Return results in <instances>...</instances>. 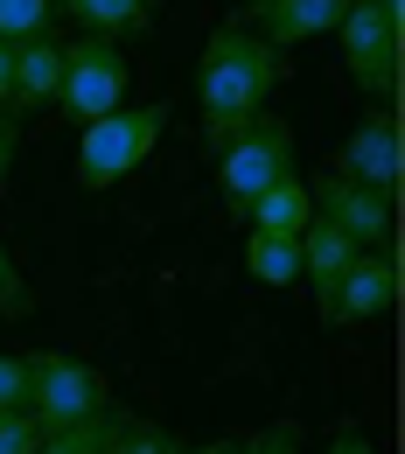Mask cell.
I'll return each instance as SVG.
<instances>
[{"label": "cell", "mask_w": 405, "mask_h": 454, "mask_svg": "<svg viewBox=\"0 0 405 454\" xmlns=\"http://www.w3.org/2000/svg\"><path fill=\"white\" fill-rule=\"evenodd\" d=\"M0 315H35V286L21 280V266H14V252H7V238H0Z\"/></svg>", "instance_id": "obj_19"}, {"label": "cell", "mask_w": 405, "mask_h": 454, "mask_svg": "<svg viewBox=\"0 0 405 454\" xmlns=\"http://www.w3.org/2000/svg\"><path fill=\"white\" fill-rule=\"evenodd\" d=\"M293 168V126L273 113H252L238 126L231 140L217 147V189H224V210L245 217V203L266 189V182H280Z\"/></svg>", "instance_id": "obj_3"}, {"label": "cell", "mask_w": 405, "mask_h": 454, "mask_svg": "<svg viewBox=\"0 0 405 454\" xmlns=\"http://www.w3.org/2000/svg\"><path fill=\"white\" fill-rule=\"evenodd\" d=\"M7 168H14V119L0 113V196H7Z\"/></svg>", "instance_id": "obj_25"}, {"label": "cell", "mask_w": 405, "mask_h": 454, "mask_svg": "<svg viewBox=\"0 0 405 454\" xmlns=\"http://www.w3.org/2000/svg\"><path fill=\"white\" fill-rule=\"evenodd\" d=\"M308 196H315V217H329V224L343 231L356 252H392V196L385 189H363V182H349V175H322V182H308Z\"/></svg>", "instance_id": "obj_7"}, {"label": "cell", "mask_w": 405, "mask_h": 454, "mask_svg": "<svg viewBox=\"0 0 405 454\" xmlns=\"http://www.w3.org/2000/svg\"><path fill=\"white\" fill-rule=\"evenodd\" d=\"M119 434L113 405L105 412H91V419H70V427H43V441H35V454H105V441Z\"/></svg>", "instance_id": "obj_16"}, {"label": "cell", "mask_w": 405, "mask_h": 454, "mask_svg": "<svg viewBox=\"0 0 405 454\" xmlns=\"http://www.w3.org/2000/svg\"><path fill=\"white\" fill-rule=\"evenodd\" d=\"M43 28H50V0H0V43L43 35Z\"/></svg>", "instance_id": "obj_18"}, {"label": "cell", "mask_w": 405, "mask_h": 454, "mask_svg": "<svg viewBox=\"0 0 405 454\" xmlns=\"http://www.w3.org/2000/svg\"><path fill=\"white\" fill-rule=\"evenodd\" d=\"M182 454H238V441H203V448H182Z\"/></svg>", "instance_id": "obj_26"}, {"label": "cell", "mask_w": 405, "mask_h": 454, "mask_svg": "<svg viewBox=\"0 0 405 454\" xmlns=\"http://www.w3.org/2000/svg\"><path fill=\"white\" fill-rule=\"evenodd\" d=\"M35 441H43L35 412L28 405H0V454H35Z\"/></svg>", "instance_id": "obj_20"}, {"label": "cell", "mask_w": 405, "mask_h": 454, "mask_svg": "<svg viewBox=\"0 0 405 454\" xmlns=\"http://www.w3.org/2000/svg\"><path fill=\"white\" fill-rule=\"evenodd\" d=\"M329 454H378V441H370L363 427H336V441H329Z\"/></svg>", "instance_id": "obj_23"}, {"label": "cell", "mask_w": 405, "mask_h": 454, "mask_svg": "<svg viewBox=\"0 0 405 454\" xmlns=\"http://www.w3.org/2000/svg\"><path fill=\"white\" fill-rule=\"evenodd\" d=\"M50 7H63L84 35H147L154 28V7L161 0H50Z\"/></svg>", "instance_id": "obj_14"}, {"label": "cell", "mask_w": 405, "mask_h": 454, "mask_svg": "<svg viewBox=\"0 0 405 454\" xmlns=\"http://www.w3.org/2000/svg\"><path fill=\"white\" fill-rule=\"evenodd\" d=\"M336 175H349V182L392 196V189H399V119H392V113L356 119V133L336 147Z\"/></svg>", "instance_id": "obj_9"}, {"label": "cell", "mask_w": 405, "mask_h": 454, "mask_svg": "<svg viewBox=\"0 0 405 454\" xmlns=\"http://www.w3.org/2000/svg\"><path fill=\"white\" fill-rule=\"evenodd\" d=\"M0 405H28V356H0Z\"/></svg>", "instance_id": "obj_22"}, {"label": "cell", "mask_w": 405, "mask_h": 454, "mask_svg": "<svg viewBox=\"0 0 405 454\" xmlns=\"http://www.w3.org/2000/svg\"><path fill=\"white\" fill-rule=\"evenodd\" d=\"M14 106V43H0V113Z\"/></svg>", "instance_id": "obj_24"}, {"label": "cell", "mask_w": 405, "mask_h": 454, "mask_svg": "<svg viewBox=\"0 0 405 454\" xmlns=\"http://www.w3.org/2000/svg\"><path fill=\"white\" fill-rule=\"evenodd\" d=\"M126 84H133V63H126V50H119L113 35H77V43H63L57 106H63L70 126H84V119L126 106Z\"/></svg>", "instance_id": "obj_5"}, {"label": "cell", "mask_w": 405, "mask_h": 454, "mask_svg": "<svg viewBox=\"0 0 405 454\" xmlns=\"http://www.w3.org/2000/svg\"><path fill=\"white\" fill-rule=\"evenodd\" d=\"M245 266L259 286H293L300 280V238H273V231H245Z\"/></svg>", "instance_id": "obj_15"}, {"label": "cell", "mask_w": 405, "mask_h": 454, "mask_svg": "<svg viewBox=\"0 0 405 454\" xmlns=\"http://www.w3.org/2000/svg\"><path fill=\"white\" fill-rule=\"evenodd\" d=\"M105 405H113V392H105V378L91 364H77L63 349L28 356V412H35V427H70V419H91Z\"/></svg>", "instance_id": "obj_6"}, {"label": "cell", "mask_w": 405, "mask_h": 454, "mask_svg": "<svg viewBox=\"0 0 405 454\" xmlns=\"http://www.w3.org/2000/svg\"><path fill=\"white\" fill-rule=\"evenodd\" d=\"M238 454H300V419H273L252 441H238Z\"/></svg>", "instance_id": "obj_21"}, {"label": "cell", "mask_w": 405, "mask_h": 454, "mask_svg": "<svg viewBox=\"0 0 405 454\" xmlns=\"http://www.w3.org/2000/svg\"><path fill=\"white\" fill-rule=\"evenodd\" d=\"M349 259H356V245H349L329 217H308V224H300V286L315 294V308H329V294H336V280L349 273Z\"/></svg>", "instance_id": "obj_11"}, {"label": "cell", "mask_w": 405, "mask_h": 454, "mask_svg": "<svg viewBox=\"0 0 405 454\" xmlns=\"http://www.w3.org/2000/svg\"><path fill=\"white\" fill-rule=\"evenodd\" d=\"M105 454H182V441H175L168 427H154V419H119Z\"/></svg>", "instance_id": "obj_17"}, {"label": "cell", "mask_w": 405, "mask_h": 454, "mask_svg": "<svg viewBox=\"0 0 405 454\" xmlns=\"http://www.w3.org/2000/svg\"><path fill=\"white\" fill-rule=\"evenodd\" d=\"M399 21H405L399 0H349L343 21H336L349 84L370 91V98H392L399 91Z\"/></svg>", "instance_id": "obj_4"}, {"label": "cell", "mask_w": 405, "mask_h": 454, "mask_svg": "<svg viewBox=\"0 0 405 454\" xmlns=\"http://www.w3.org/2000/svg\"><path fill=\"white\" fill-rule=\"evenodd\" d=\"M343 7L349 0H252V7H245V28L266 35L273 50H293V43H308V35H336Z\"/></svg>", "instance_id": "obj_10"}, {"label": "cell", "mask_w": 405, "mask_h": 454, "mask_svg": "<svg viewBox=\"0 0 405 454\" xmlns=\"http://www.w3.org/2000/svg\"><path fill=\"white\" fill-rule=\"evenodd\" d=\"M315 217V196H308V182L300 175H280V182H266L252 203H245V217L238 224H252V231H273V238H300V224Z\"/></svg>", "instance_id": "obj_12"}, {"label": "cell", "mask_w": 405, "mask_h": 454, "mask_svg": "<svg viewBox=\"0 0 405 454\" xmlns=\"http://www.w3.org/2000/svg\"><path fill=\"white\" fill-rule=\"evenodd\" d=\"M63 84V43L43 28V35H21L14 43V106H57Z\"/></svg>", "instance_id": "obj_13"}, {"label": "cell", "mask_w": 405, "mask_h": 454, "mask_svg": "<svg viewBox=\"0 0 405 454\" xmlns=\"http://www.w3.org/2000/svg\"><path fill=\"white\" fill-rule=\"evenodd\" d=\"M168 113L175 106H133V113L113 106V113L84 119V133H77V189H113V182H126L161 147Z\"/></svg>", "instance_id": "obj_2"}, {"label": "cell", "mask_w": 405, "mask_h": 454, "mask_svg": "<svg viewBox=\"0 0 405 454\" xmlns=\"http://www.w3.org/2000/svg\"><path fill=\"white\" fill-rule=\"evenodd\" d=\"M287 63L266 35H252L245 21H217L210 43H203V63H196V113H203V140L224 147L252 113H266V98L280 91Z\"/></svg>", "instance_id": "obj_1"}, {"label": "cell", "mask_w": 405, "mask_h": 454, "mask_svg": "<svg viewBox=\"0 0 405 454\" xmlns=\"http://www.w3.org/2000/svg\"><path fill=\"white\" fill-rule=\"evenodd\" d=\"M392 301H399V266H392V252H356L349 273L336 280V294H329V308H322V322H329V329H356V322L392 315Z\"/></svg>", "instance_id": "obj_8"}]
</instances>
